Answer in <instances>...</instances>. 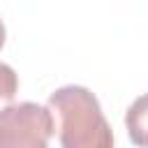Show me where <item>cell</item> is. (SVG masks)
<instances>
[{
    "mask_svg": "<svg viewBox=\"0 0 148 148\" xmlns=\"http://www.w3.org/2000/svg\"><path fill=\"white\" fill-rule=\"evenodd\" d=\"M49 109L60 120L62 148H113V132L99 99L83 86H62L49 95Z\"/></svg>",
    "mask_w": 148,
    "mask_h": 148,
    "instance_id": "obj_1",
    "label": "cell"
},
{
    "mask_svg": "<svg viewBox=\"0 0 148 148\" xmlns=\"http://www.w3.org/2000/svg\"><path fill=\"white\" fill-rule=\"evenodd\" d=\"M53 111L35 102L12 104L0 113V148H49Z\"/></svg>",
    "mask_w": 148,
    "mask_h": 148,
    "instance_id": "obj_2",
    "label": "cell"
},
{
    "mask_svg": "<svg viewBox=\"0 0 148 148\" xmlns=\"http://www.w3.org/2000/svg\"><path fill=\"white\" fill-rule=\"evenodd\" d=\"M125 127L134 146L148 148V92L130 104L125 113Z\"/></svg>",
    "mask_w": 148,
    "mask_h": 148,
    "instance_id": "obj_3",
    "label": "cell"
},
{
    "mask_svg": "<svg viewBox=\"0 0 148 148\" xmlns=\"http://www.w3.org/2000/svg\"><path fill=\"white\" fill-rule=\"evenodd\" d=\"M16 90H18L16 72L7 62H0V113L12 106V102L16 97Z\"/></svg>",
    "mask_w": 148,
    "mask_h": 148,
    "instance_id": "obj_4",
    "label": "cell"
},
{
    "mask_svg": "<svg viewBox=\"0 0 148 148\" xmlns=\"http://www.w3.org/2000/svg\"><path fill=\"white\" fill-rule=\"evenodd\" d=\"M5 37H7V32H5V23H2V18H0V49L5 46Z\"/></svg>",
    "mask_w": 148,
    "mask_h": 148,
    "instance_id": "obj_5",
    "label": "cell"
}]
</instances>
